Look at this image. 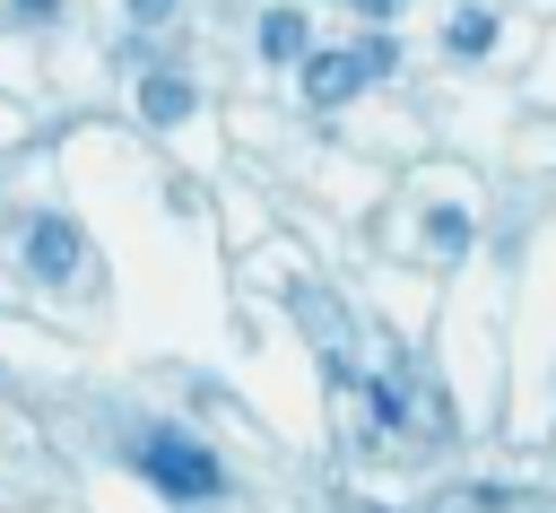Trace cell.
Masks as SVG:
<instances>
[{"instance_id": "6da1fadb", "label": "cell", "mask_w": 556, "mask_h": 513, "mask_svg": "<svg viewBox=\"0 0 556 513\" xmlns=\"http://www.w3.org/2000/svg\"><path fill=\"white\" fill-rule=\"evenodd\" d=\"M139 470H148V487H156L165 504H200V496H217V487H226L217 452H208V443H191L182 426H148V435H139Z\"/></svg>"}, {"instance_id": "7a4b0ae2", "label": "cell", "mask_w": 556, "mask_h": 513, "mask_svg": "<svg viewBox=\"0 0 556 513\" xmlns=\"http://www.w3.org/2000/svg\"><path fill=\"white\" fill-rule=\"evenodd\" d=\"M26 270H35L43 287L78 278V270H87V235H78L70 217H35V226H26Z\"/></svg>"}, {"instance_id": "3957f363", "label": "cell", "mask_w": 556, "mask_h": 513, "mask_svg": "<svg viewBox=\"0 0 556 513\" xmlns=\"http://www.w3.org/2000/svg\"><path fill=\"white\" fill-rule=\"evenodd\" d=\"M374 70H365V52H304V104H348L356 87H365Z\"/></svg>"}, {"instance_id": "277c9868", "label": "cell", "mask_w": 556, "mask_h": 513, "mask_svg": "<svg viewBox=\"0 0 556 513\" xmlns=\"http://www.w3.org/2000/svg\"><path fill=\"white\" fill-rule=\"evenodd\" d=\"M191 104H200V87H191L182 70H148V78H139V113H148V122L174 130V122H191Z\"/></svg>"}, {"instance_id": "5b68a950", "label": "cell", "mask_w": 556, "mask_h": 513, "mask_svg": "<svg viewBox=\"0 0 556 513\" xmlns=\"http://www.w3.org/2000/svg\"><path fill=\"white\" fill-rule=\"evenodd\" d=\"M313 52V26H304V9H269L261 17V61L278 70V61H304Z\"/></svg>"}, {"instance_id": "8992f818", "label": "cell", "mask_w": 556, "mask_h": 513, "mask_svg": "<svg viewBox=\"0 0 556 513\" xmlns=\"http://www.w3.org/2000/svg\"><path fill=\"white\" fill-rule=\"evenodd\" d=\"M443 43H452V52H486V43H495V17H486V9H452Z\"/></svg>"}, {"instance_id": "52a82bcc", "label": "cell", "mask_w": 556, "mask_h": 513, "mask_svg": "<svg viewBox=\"0 0 556 513\" xmlns=\"http://www.w3.org/2000/svg\"><path fill=\"white\" fill-rule=\"evenodd\" d=\"M426 243L434 252H469V217L460 209H426Z\"/></svg>"}, {"instance_id": "ba28073f", "label": "cell", "mask_w": 556, "mask_h": 513, "mask_svg": "<svg viewBox=\"0 0 556 513\" xmlns=\"http://www.w3.org/2000/svg\"><path fill=\"white\" fill-rule=\"evenodd\" d=\"M356 52H365V70H391V61H400V43H391V35H365Z\"/></svg>"}, {"instance_id": "9c48e42d", "label": "cell", "mask_w": 556, "mask_h": 513, "mask_svg": "<svg viewBox=\"0 0 556 513\" xmlns=\"http://www.w3.org/2000/svg\"><path fill=\"white\" fill-rule=\"evenodd\" d=\"M174 9H182V0H130V26H165Z\"/></svg>"}, {"instance_id": "30bf717a", "label": "cell", "mask_w": 556, "mask_h": 513, "mask_svg": "<svg viewBox=\"0 0 556 513\" xmlns=\"http://www.w3.org/2000/svg\"><path fill=\"white\" fill-rule=\"evenodd\" d=\"M17 17H52V0H17Z\"/></svg>"}, {"instance_id": "8fae6325", "label": "cell", "mask_w": 556, "mask_h": 513, "mask_svg": "<svg viewBox=\"0 0 556 513\" xmlns=\"http://www.w3.org/2000/svg\"><path fill=\"white\" fill-rule=\"evenodd\" d=\"M356 9H365V17H391V9H400V0H356Z\"/></svg>"}]
</instances>
